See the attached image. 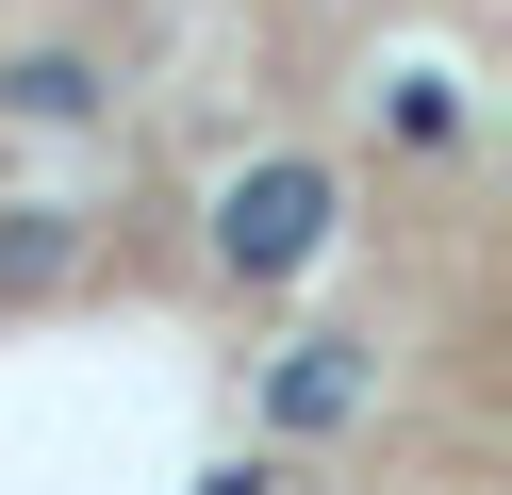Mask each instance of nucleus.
Returning <instances> with one entry per match:
<instances>
[{
    "label": "nucleus",
    "mask_w": 512,
    "mask_h": 495,
    "mask_svg": "<svg viewBox=\"0 0 512 495\" xmlns=\"http://www.w3.org/2000/svg\"><path fill=\"white\" fill-rule=\"evenodd\" d=\"M331 215H347V182L331 165H232V182H215V264H232V281H298L314 248H331Z\"/></svg>",
    "instance_id": "nucleus-1"
},
{
    "label": "nucleus",
    "mask_w": 512,
    "mask_h": 495,
    "mask_svg": "<svg viewBox=\"0 0 512 495\" xmlns=\"http://www.w3.org/2000/svg\"><path fill=\"white\" fill-rule=\"evenodd\" d=\"M364 380H380V363L347 347V330H298V347L265 363V429H347V413H364Z\"/></svg>",
    "instance_id": "nucleus-2"
},
{
    "label": "nucleus",
    "mask_w": 512,
    "mask_h": 495,
    "mask_svg": "<svg viewBox=\"0 0 512 495\" xmlns=\"http://www.w3.org/2000/svg\"><path fill=\"white\" fill-rule=\"evenodd\" d=\"M67 264H83V215H67V198H0V297H50Z\"/></svg>",
    "instance_id": "nucleus-3"
},
{
    "label": "nucleus",
    "mask_w": 512,
    "mask_h": 495,
    "mask_svg": "<svg viewBox=\"0 0 512 495\" xmlns=\"http://www.w3.org/2000/svg\"><path fill=\"white\" fill-rule=\"evenodd\" d=\"M0 116H100V66L83 50H0Z\"/></svg>",
    "instance_id": "nucleus-4"
},
{
    "label": "nucleus",
    "mask_w": 512,
    "mask_h": 495,
    "mask_svg": "<svg viewBox=\"0 0 512 495\" xmlns=\"http://www.w3.org/2000/svg\"><path fill=\"white\" fill-rule=\"evenodd\" d=\"M380 116H397L413 149H446V132H463V99H446V66H397V83H380Z\"/></svg>",
    "instance_id": "nucleus-5"
},
{
    "label": "nucleus",
    "mask_w": 512,
    "mask_h": 495,
    "mask_svg": "<svg viewBox=\"0 0 512 495\" xmlns=\"http://www.w3.org/2000/svg\"><path fill=\"white\" fill-rule=\"evenodd\" d=\"M215 495H265V479H248V462H232V479H215Z\"/></svg>",
    "instance_id": "nucleus-6"
}]
</instances>
